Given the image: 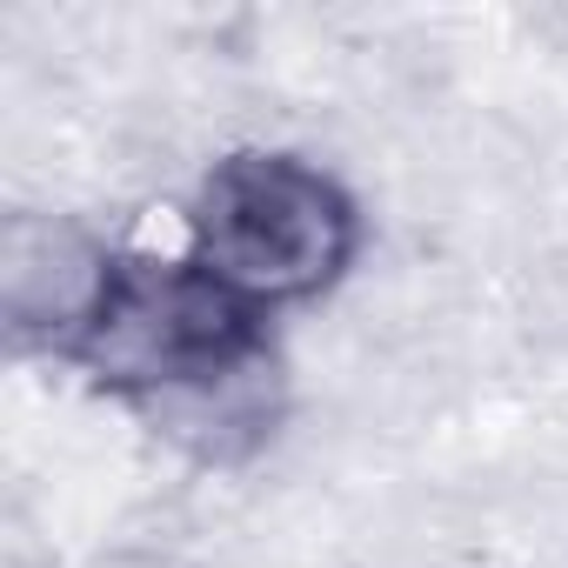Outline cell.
<instances>
[{
	"instance_id": "cell-3",
	"label": "cell",
	"mask_w": 568,
	"mask_h": 568,
	"mask_svg": "<svg viewBox=\"0 0 568 568\" xmlns=\"http://www.w3.org/2000/svg\"><path fill=\"white\" fill-rule=\"evenodd\" d=\"M121 254L128 234H108L54 207H14L0 221V322H8V342L21 355L68 368L114 288Z\"/></svg>"
},
{
	"instance_id": "cell-1",
	"label": "cell",
	"mask_w": 568,
	"mask_h": 568,
	"mask_svg": "<svg viewBox=\"0 0 568 568\" xmlns=\"http://www.w3.org/2000/svg\"><path fill=\"white\" fill-rule=\"evenodd\" d=\"M68 375L194 468H247L288 422L281 322L234 302L181 241H134Z\"/></svg>"
},
{
	"instance_id": "cell-2",
	"label": "cell",
	"mask_w": 568,
	"mask_h": 568,
	"mask_svg": "<svg viewBox=\"0 0 568 568\" xmlns=\"http://www.w3.org/2000/svg\"><path fill=\"white\" fill-rule=\"evenodd\" d=\"M174 241L234 302L281 322L322 308L368 247L355 187L302 148H227L201 168L174 214Z\"/></svg>"
}]
</instances>
